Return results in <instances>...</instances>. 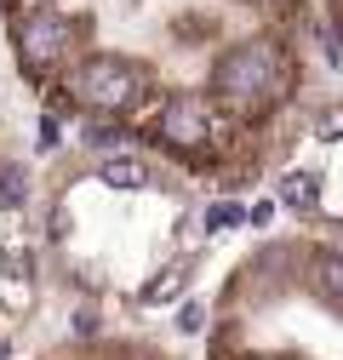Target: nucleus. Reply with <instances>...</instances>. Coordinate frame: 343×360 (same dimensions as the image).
Masks as SVG:
<instances>
[{
    "label": "nucleus",
    "instance_id": "1",
    "mask_svg": "<svg viewBox=\"0 0 343 360\" xmlns=\"http://www.w3.org/2000/svg\"><path fill=\"white\" fill-rule=\"evenodd\" d=\"M63 92H69V103L86 109V115L120 120V115H132V109L149 98V69L132 63V58H120V52H86V58L69 63Z\"/></svg>",
    "mask_w": 343,
    "mask_h": 360
},
{
    "label": "nucleus",
    "instance_id": "2",
    "mask_svg": "<svg viewBox=\"0 0 343 360\" xmlns=\"http://www.w3.org/2000/svg\"><path fill=\"white\" fill-rule=\"evenodd\" d=\"M12 46H18V63H23V75L46 80V75L69 69V58H75V23H69L58 6L23 12V18H18V34H12Z\"/></svg>",
    "mask_w": 343,
    "mask_h": 360
},
{
    "label": "nucleus",
    "instance_id": "3",
    "mask_svg": "<svg viewBox=\"0 0 343 360\" xmlns=\"http://www.w3.org/2000/svg\"><path fill=\"white\" fill-rule=\"evenodd\" d=\"M98 184H109V189H149L155 184V166L143 155H132V149H109L98 160Z\"/></svg>",
    "mask_w": 343,
    "mask_h": 360
},
{
    "label": "nucleus",
    "instance_id": "4",
    "mask_svg": "<svg viewBox=\"0 0 343 360\" xmlns=\"http://www.w3.org/2000/svg\"><path fill=\"white\" fill-rule=\"evenodd\" d=\"M309 281H315V292H321L326 303L343 309V252H337V246H321V252L309 257Z\"/></svg>",
    "mask_w": 343,
    "mask_h": 360
},
{
    "label": "nucleus",
    "instance_id": "5",
    "mask_svg": "<svg viewBox=\"0 0 343 360\" xmlns=\"http://www.w3.org/2000/svg\"><path fill=\"white\" fill-rule=\"evenodd\" d=\"M275 200L292 206V212H315V206H321V177H315V172H286V177H275Z\"/></svg>",
    "mask_w": 343,
    "mask_h": 360
},
{
    "label": "nucleus",
    "instance_id": "6",
    "mask_svg": "<svg viewBox=\"0 0 343 360\" xmlns=\"http://www.w3.org/2000/svg\"><path fill=\"white\" fill-rule=\"evenodd\" d=\"M29 200V177L23 166H0V212H18Z\"/></svg>",
    "mask_w": 343,
    "mask_h": 360
},
{
    "label": "nucleus",
    "instance_id": "7",
    "mask_svg": "<svg viewBox=\"0 0 343 360\" xmlns=\"http://www.w3.org/2000/svg\"><path fill=\"white\" fill-rule=\"evenodd\" d=\"M183 286H189V269H166L160 281H149V286H143V303H172Z\"/></svg>",
    "mask_w": 343,
    "mask_h": 360
},
{
    "label": "nucleus",
    "instance_id": "8",
    "mask_svg": "<svg viewBox=\"0 0 343 360\" xmlns=\"http://www.w3.org/2000/svg\"><path fill=\"white\" fill-rule=\"evenodd\" d=\"M315 138H321V143H343V98L315 115Z\"/></svg>",
    "mask_w": 343,
    "mask_h": 360
},
{
    "label": "nucleus",
    "instance_id": "9",
    "mask_svg": "<svg viewBox=\"0 0 343 360\" xmlns=\"http://www.w3.org/2000/svg\"><path fill=\"white\" fill-rule=\"evenodd\" d=\"M240 223H252V212L235 206V200H218V206L206 212V229H240Z\"/></svg>",
    "mask_w": 343,
    "mask_h": 360
},
{
    "label": "nucleus",
    "instance_id": "10",
    "mask_svg": "<svg viewBox=\"0 0 343 360\" xmlns=\"http://www.w3.org/2000/svg\"><path fill=\"white\" fill-rule=\"evenodd\" d=\"M178 326H183V332H200V326H206V314H200V303H183V309H178Z\"/></svg>",
    "mask_w": 343,
    "mask_h": 360
},
{
    "label": "nucleus",
    "instance_id": "11",
    "mask_svg": "<svg viewBox=\"0 0 343 360\" xmlns=\"http://www.w3.org/2000/svg\"><path fill=\"white\" fill-rule=\"evenodd\" d=\"M52 143H58V120L46 115V120H40V149H52Z\"/></svg>",
    "mask_w": 343,
    "mask_h": 360
},
{
    "label": "nucleus",
    "instance_id": "12",
    "mask_svg": "<svg viewBox=\"0 0 343 360\" xmlns=\"http://www.w3.org/2000/svg\"><path fill=\"white\" fill-rule=\"evenodd\" d=\"M269 217H275V200H257V206H252V223H257V229H264Z\"/></svg>",
    "mask_w": 343,
    "mask_h": 360
},
{
    "label": "nucleus",
    "instance_id": "13",
    "mask_svg": "<svg viewBox=\"0 0 343 360\" xmlns=\"http://www.w3.org/2000/svg\"><path fill=\"white\" fill-rule=\"evenodd\" d=\"M40 6H46V0H18V18H23V12H40Z\"/></svg>",
    "mask_w": 343,
    "mask_h": 360
},
{
    "label": "nucleus",
    "instance_id": "14",
    "mask_svg": "<svg viewBox=\"0 0 343 360\" xmlns=\"http://www.w3.org/2000/svg\"><path fill=\"white\" fill-rule=\"evenodd\" d=\"M0 360H6V343H0Z\"/></svg>",
    "mask_w": 343,
    "mask_h": 360
}]
</instances>
